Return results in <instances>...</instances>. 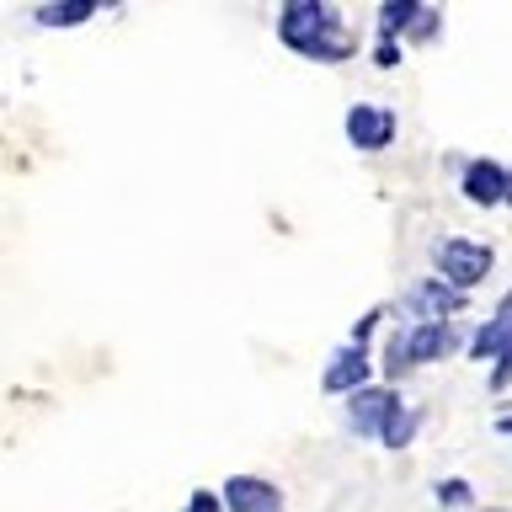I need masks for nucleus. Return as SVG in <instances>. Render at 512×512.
I'll return each instance as SVG.
<instances>
[{"instance_id": "f257e3e1", "label": "nucleus", "mask_w": 512, "mask_h": 512, "mask_svg": "<svg viewBox=\"0 0 512 512\" xmlns=\"http://www.w3.org/2000/svg\"><path fill=\"white\" fill-rule=\"evenodd\" d=\"M278 38H283V48H294L304 59H320V64H336L352 54L342 16L331 6H320V0H288L278 11Z\"/></svg>"}, {"instance_id": "f03ea898", "label": "nucleus", "mask_w": 512, "mask_h": 512, "mask_svg": "<svg viewBox=\"0 0 512 512\" xmlns=\"http://www.w3.org/2000/svg\"><path fill=\"white\" fill-rule=\"evenodd\" d=\"M491 262H496V251L486 246V240H443V251H438L443 283H454L459 294H470L475 283H486Z\"/></svg>"}, {"instance_id": "7ed1b4c3", "label": "nucleus", "mask_w": 512, "mask_h": 512, "mask_svg": "<svg viewBox=\"0 0 512 512\" xmlns=\"http://www.w3.org/2000/svg\"><path fill=\"white\" fill-rule=\"evenodd\" d=\"M400 411L406 406H400L395 384H368V390L347 395V427L358 432V438H384V427H390Z\"/></svg>"}, {"instance_id": "20e7f679", "label": "nucleus", "mask_w": 512, "mask_h": 512, "mask_svg": "<svg viewBox=\"0 0 512 512\" xmlns=\"http://www.w3.org/2000/svg\"><path fill=\"white\" fill-rule=\"evenodd\" d=\"M368 379H374V363H368V347L347 342L336 358L326 363V379H320V390L326 395H358L368 390Z\"/></svg>"}, {"instance_id": "39448f33", "label": "nucleus", "mask_w": 512, "mask_h": 512, "mask_svg": "<svg viewBox=\"0 0 512 512\" xmlns=\"http://www.w3.org/2000/svg\"><path fill=\"white\" fill-rule=\"evenodd\" d=\"M347 139L358 144V150H384V144H395V112L374 107V102L347 107Z\"/></svg>"}, {"instance_id": "423d86ee", "label": "nucleus", "mask_w": 512, "mask_h": 512, "mask_svg": "<svg viewBox=\"0 0 512 512\" xmlns=\"http://www.w3.org/2000/svg\"><path fill=\"white\" fill-rule=\"evenodd\" d=\"M224 507L230 512H283V491L262 475H230L224 480Z\"/></svg>"}, {"instance_id": "0eeeda50", "label": "nucleus", "mask_w": 512, "mask_h": 512, "mask_svg": "<svg viewBox=\"0 0 512 512\" xmlns=\"http://www.w3.org/2000/svg\"><path fill=\"white\" fill-rule=\"evenodd\" d=\"M406 304H411V315H416V320H443V315H459L470 299H464L454 283L432 278V283H416L411 294H406Z\"/></svg>"}, {"instance_id": "6e6552de", "label": "nucleus", "mask_w": 512, "mask_h": 512, "mask_svg": "<svg viewBox=\"0 0 512 512\" xmlns=\"http://www.w3.org/2000/svg\"><path fill=\"white\" fill-rule=\"evenodd\" d=\"M464 336L454 326H443V320H416V331L406 336V358L411 363H432V358H448V352H459Z\"/></svg>"}, {"instance_id": "1a4fd4ad", "label": "nucleus", "mask_w": 512, "mask_h": 512, "mask_svg": "<svg viewBox=\"0 0 512 512\" xmlns=\"http://www.w3.org/2000/svg\"><path fill=\"white\" fill-rule=\"evenodd\" d=\"M464 198L480 203V208L507 203V166H496V160H470V166H464Z\"/></svg>"}, {"instance_id": "9d476101", "label": "nucleus", "mask_w": 512, "mask_h": 512, "mask_svg": "<svg viewBox=\"0 0 512 512\" xmlns=\"http://www.w3.org/2000/svg\"><path fill=\"white\" fill-rule=\"evenodd\" d=\"M96 16V0H59V6H38L32 11V22L38 27H80Z\"/></svg>"}, {"instance_id": "9b49d317", "label": "nucleus", "mask_w": 512, "mask_h": 512, "mask_svg": "<svg viewBox=\"0 0 512 512\" xmlns=\"http://www.w3.org/2000/svg\"><path fill=\"white\" fill-rule=\"evenodd\" d=\"M416 0H395V6H384L379 11V43H395V32H411V22H416Z\"/></svg>"}, {"instance_id": "f8f14e48", "label": "nucleus", "mask_w": 512, "mask_h": 512, "mask_svg": "<svg viewBox=\"0 0 512 512\" xmlns=\"http://www.w3.org/2000/svg\"><path fill=\"white\" fill-rule=\"evenodd\" d=\"M416 427H422V411H400L395 422L384 427V438H379V443H384V448H406V443L416 438Z\"/></svg>"}, {"instance_id": "ddd939ff", "label": "nucleus", "mask_w": 512, "mask_h": 512, "mask_svg": "<svg viewBox=\"0 0 512 512\" xmlns=\"http://www.w3.org/2000/svg\"><path fill=\"white\" fill-rule=\"evenodd\" d=\"M438 502H443V507H470V480H443V486H438Z\"/></svg>"}, {"instance_id": "4468645a", "label": "nucleus", "mask_w": 512, "mask_h": 512, "mask_svg": "<svg viewBox=\"0 0 512 512\" xmlns=\"http://www.w3.org/2000/svg\"><path fill=\"white\" fill-rule=\"evenodd\" d=\"M507 384H512V342L502 347V358L491 368V390H507Z\"/></svg>"}, {"instance_id": "2eb2a0df", "label": "nucleus", "mask_w": 512, "mask_h": 512, "mask_svg": "<svg viewBox=\"0 0 512 512\" xmlns=\"http://www.w3.org/2000/svg\"><path fill=\"white\" fill-rule=\"evenodd\" d=\"M182 512H224V496H214V491H192Z\"/></svg>"}, {"instance_id": "dca6fc26", "label": "nucleus", "mask_w": 512, "mask_h": 512, "mask_svg": "<svg viewBox=\"0 0 512 512\" xmlns=\"http://www.w3.org/2000/svg\"><path fill=\"white\" fill-rule=\"evenodd\" d=\"M438 22H443L438 11H416V22H411V38H432V32H438Z\"/></svg>"}, {"instance_id": "f3484780", "label": "nucleus", "mask_w": 512, "mask_h": 512, "mask_svg": "<svg viewBox=\"0 0 512 512\" xmlns=\"http://www.w3.org/2000/svg\"><path fill=\"white\" fill-rule=\"evenodd\" d=\"M374 64H379V70H395V64H400V48H395V43H379V48H374Z\"/></svg>"}, {"instance_id": "a211bd4d", "label": "nucleus", "mask_w": 512, "mask_h": 512, "mask_svg": "<svg viewBox=\"0 0 512 512\" xmlns=\"http://www.w3.org/2000/svg\"><path fill=\"white\" fill-rule=\"evenodd\" d=\"M496 432H502V438H512V416H496Z\"/></svg>"}, {"instance_id": "6ab92c4d", "label": "nucleus", "mask_w": 512, "mask_h": 512, "mask_svg": "<svg viewBox=\"0 0 512 512\" xmlns=\"http://www.w3.org/2000/svg\"><path fill=\"white\" fill-rule=\"evenodd\" d=\"M507 203H512V171H507Z\"/></svg>"}, {"instance_id": "aec40b11", "label": "nucleus", "mask_w": 512, "mask_h": 512, "mask_svg": "<svg viewBox=\"0 0 512 512\" xmlns=\"http://www.w3.org/2000/svg\"><path fill=\"white\" fill-rule=\"evenodd\" d=\"M491 512H502V507H491Z\"/></svg>"}]
</instances>
